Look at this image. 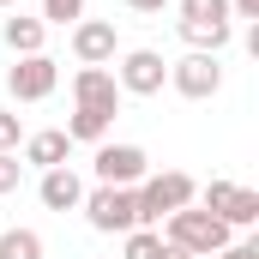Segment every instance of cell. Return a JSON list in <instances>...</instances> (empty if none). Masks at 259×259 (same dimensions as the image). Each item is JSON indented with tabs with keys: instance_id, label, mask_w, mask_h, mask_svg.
Returning <instances> with one entry per match:
<instances>
[{
	"instance_id": "3957f363",
	"label": "cell",
	"mask_w": 259,
	"mask_h": 259,
	"mask_svg": "<svg viewBox=\"0 0 259 259\" xmlns=\"http://www.w3.org/2000/svg\"><path fill=\"white\" fill-rule=\"evenodd\" d=\"M84 223L97 229V235H127V229H139V199H133V187H84Z\"/></svg>"
},
{
	"instance_id": "8992f818",
	"label": "cell",
	"mask_w": 259,
	"mask_h": 259,
	"mask_svg": "<svg viewBox=\"0 0 259 259\" xmlns=\"http://www.w3.org/2000/svg\"><path fill=\"white\" fill-rule=\"evenodd\" d=\"M169 84L187 97V103H205V97H217L223 91V55H181V61H169Z\"/></svg>"
},
{
	"instance_id": "5b68a950",
	"label": "cell",
	"mask_w": 259,
	"mask_h": 259,
	"mask_svg": "<svg viewBox=\"0 0 259 259\" xmlns=\"http://www.w3.org/2000/svg\"><path fill=\"white\" fill-rule=\"evenodd\" d=\"M91 175H97V187H139L145 175H151V157L139 151V145H97V157H91Z\"/></svg>"
},
{
	"instance_id": "30bf717a",
	"label": "cell",
	"mask_w": 259,
	"mask_h": 259,
	"mask_svg": "<svg viewBox=\"0 0 259 259\" xmlns=\"http://www.w3.org/2000/svg\"><path fill=\"white\" fill-rule=\"evenodd\" d=\"M72 55H78V66H109L121 55L115 24H109V18H78V24H72Z\"/></svg>"
},
{
	"instance_id": "ba28073f",
	"label": "cell",
	"mask_w": 259,
	"mask_h": 259,
	"mask_svg": "<svg viewBox=\"0 0 259 259\" xmlns=\"http://www.w3.org/2000/svg\"><path fill=\"white\" fill-rule=\"evenodd\" d=\"M55 84H61V66L49 61V55H18V61L6 66V91L18 103H42V97H55Z\"/></svg>"
},
{
	"instance_id": "8fae6325",
	"label": "cell",
	"mask_w": 259,
	"mask_h": 259,
	"mask_svg": "<svg viewBox=\"0 0 259 259\" xmlns=\"http://www.w3.org/2000/svg\"><path fill=\"white\" fill-rule=\"evenodd\" d=\"M66 157H72V139H66L61 127L24 133V145H18V163H24V169H61Z\"/></svg>"
},
{
	"instance_id": "5bb4252c",
	"label": "cell",
	"mask_w": 259,
	"mask_h": 259,
	"mask_svg": "<svg viewBox=\"0 0 259 259\" xmlns=\"http://www.w3.org/2000/svg\"><path fill=\"white\" fill-rule=\"evenodd\" d=\"M109 127H115L109 115H97V109H72L61 133L72 139V145H103V139H109Z\"/></svg>"
},
{
	"instance_id": "ac0fdd59",
	"label": "cell",
	"mask_w": 259,
	"mask_h": 259,
	"mask_svg": "<svg viewBox=\"0 0 259 259\" xmlns=\"http://www.w3.org/2000/svg\"><path fill=\"white\" fill-rule=\"evenodd\" d=\"M84 0H42V24H78Z\"/></svg>"
},
{
	"instance_id": "d6986e66",
	"label": "cell",
	"mask_w": 259,
	"mask_h": 259,
	"mask_svg": "<svg viewBox=\"0 0 259 259\" xmlns=\"http://www.w3.org/2000/svg\"><path fill=\"white\" fill-rule=\"evenodd\" d=\"M24 187V163H18V151H0V193H18Z\"/></svg>"
},
{
	"instance_id": "ffe728a7",
	"label": "cell",
	"mask_w": 259,
	"mask_h": 259,
	"mask_svg": "<svg viewBox=\"0 0 259 259\" xmlns=\"http://www.w3.org/2000/svg\"><path fill=\"white\" fill-rule=\"evenodd\" d=\"M18 145H24V121L12 109H0V151H18Z\"/></svg>"
},
{
	"instance_id": "603a6c76",
	"label": "cell",
	"mask_w": 259,
	"mask_h": 259,
	"mask_svg": "<svg viewBox=\"0 0 259 259\" xmlns=\"http://www.w3.org/2000/svg\"><path fill=\"white\" fill-rule=\"evenodd\" d=\"M133 12H163V6H169V0H127Z\"/></svg>"
},
{
	"instance_id": "e0dca14e",
	"label": "cell",
	"mask_w": 259,
	"mask_h": 259,
	"mask_svg": "<svg viewBox=\"0 0 259 259\" xmlns=\"http://www.w3.org/2000/svg\"><path fill=\"white\" fill-rule=\"evenodd\" d=\"M121 259H163V235L157 229H127V253Z\"/></svg>"
},
{
	"instance_id": "cb8c5ba5",
	"label": "cell",
	"mask_w": 259,
	"mask_h": 259,
	"mask_svg": "<svg viewBox=\"0 0 259 259\" xmlns=\"http://www.w3.org/2000/svg\"><path fill=\"white\" fill-rule=\"evenodd\" d=\"M0 6H6V12H12V6H18V0H0Z\"/></svg>"
},
{
	"instance_id": "2e32d148",
	"label": "cell",
	"mask_w": 259,
	"mask_h": 259,
	"mask_svg": "<svg viewBox=\"0 0 259 259\" xmlns=\"http://www.w3.org/2000/svg\"><path fill=\"white\" fill-rule=\"evenodd\" d=\"M0 259H42V235L36 229H6L0 235Z\"/></svg>"
},
{
	"instance_id": "44dd1931",
	"label": "cell",
	"mask_w": 259,
	"mask_h": 259,
	"mask_svg": "<svg viewBox=\"0 0 259 259\" xmlns=\"http://www.w3.org/2000/svg\"><path fill=\"white\" fill-rule=\"evenodd\" d=\"M211 259H259V247H253V241H229L223 253H211Z\"/></svg>"
},
{
	"instance_id": "4fadbf2b",
	"label": "cell",
	"mask_w": 259,
	"mask_h": 259,
	"mask_svg": "<svg viewBox=\"0 0 259 259\" xmlns=\"http://www.w3.org/2000/svg\"><path fill=\"white\" fill-rule=\"evenodd\" d=\"M0 36H6V49H12V55H42V42H49V24L12 6V18L0 24Z\"/></svg>"
},
{
	"instance_id": "7a4b0ae2",
	"label": "cell",
	"mask_w": 259,
	"mask_h": 259,
	"mask_svg": "<svg viewBox=\"0 0 259 259\" xmlns=\"http://www.w3.org/2000/svg\"><path fill=\"white\" fill-rule=\"evenodd\" d=\"M133 199H139V229H157L169 211H181V205L199 199V181L187 169H163V175H145V181L133 187Z\"/></svg>"
},
{
	"instance_id": "52a82bcc",
	"label": "cell",
	"mask_w": 259,
	"mask_h": 259,
	"mask_svg": "<svg viewBox=\"0 0 259 259\" xmlns=\"http://www.w3.org/2000/svg\"><path fill=\"white\" fill-rule=\"evenodd\" d=\"M115 84H121V97H157L169 84V61L157 49H127L115 66Z\"/></svg>"
},
{
	"instance_id": "277c9868",
	"label": "cell",
	"mask_w": 259,
	"mask_h": 259,
	"mask_svg": "<svg viewBox=\"0 0 259 259\" xmlns=\"http://www.w3.org/2000/svg\"><path fill=\"white\" fill-rule=\"evenodd\" d=\"M193 205H205L211 217H223L229 229H253V223H259V193L241 187V181H205Z\"/></svg>"
},
{
	"instance_id": "9c48e42d",
	"label": "cell",
	"mask_w": 259,
	"mask_h": 259,
	"mask_svg": "<svg viewBox=\"0 0 259 259\" xmlns=\"http://www.w3.org/2000/svg\"><path fill=\"white\" fill-rule=\"evenodd\" d=\"M72 109H97V115H121V84L109 66H78L72 72Z\"/></svg>"
},
{
	"instance_id": "7402d4cb",
	"label": "cell",
	"mask_w": 259,
	"mask_h": 259,
	"mask_svg": "<svg viewBox=\"0 0 259 259\" xmlns=\"http://www.w3.org/2000/svg\"><path fill=\"white\" fill-rule=\"evenodd\" d=\"M229 12L235 18H259V0H229Z\"/></svg>"
},
{
	"instance_id": "6da1fadb",
	"label": "cell",
	"mask_w": 259,
	"mask_h": 259,
	"mask_svg": "<svg viewBox=\"0 0 259 259\" xmlns=\"http://www.w3.org/2000/svg\"><path fill=\"white\" fill-rule=\"evenodd\" d=\"M169 247H181V253H193V259H211V253H223L229 247V223L223 217H211L205 205H181V211H169L163 217V229H157Z\"/></svg>"
},
{
	"instance_id": "9a60e30c",
	"label": "cell",
	"mask_w": 259,
	"mask_h": 259,
	"mask_svg": "<svg viewBox=\"0 0 259 259\" xmlns=\"http://www.w3.org/2000/svg\"><path fill=\"white\" fill-rule=\"evenodd\" d=\"M175 6H181V24H235L229 0H175Z\"/></svg>"
},
{
	"instance_id": "7c38bea8",
	"label": "cell",
	"mask_w": 259,
	"mask_h": 259,
	"mask_svg": "<svg viewBox=\"0 0 259 259\" xmlns=\"http://www.w3.org/2000/svg\"><path fill=\"white\" fill-rule=\"evenodd\" d=\"M36 199L49 205V211H78L84 205V181L72 175V169H42V181H36Z\"/></svg>"
}]
</instances>
